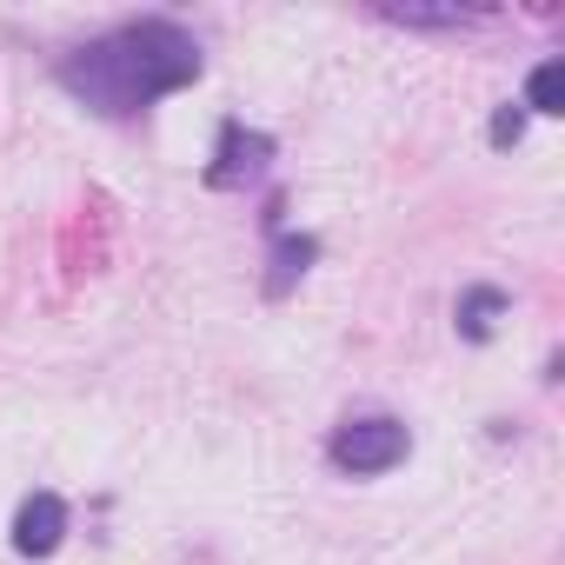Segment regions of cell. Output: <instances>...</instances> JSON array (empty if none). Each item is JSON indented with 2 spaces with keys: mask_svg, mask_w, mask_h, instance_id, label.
<instances>
[{
  "mask_svg": "<svg viewBox=\"0 0 565 565\" xmlns=\"http://www.w3.org/2000/svg\"><path fill=\"white\" fill-rule=\"evenodd\" d=\"M193 81H200V41L180 21H127L61 61V87L107 120L147 114L153 100H167Z\"/></svg>",
  "mask_w": 565,
  "mask_h": 565,
  "instance_id": "cell-1",
  "label": "cell"
},
{
  "mask_svg": "<svg viewBox=\"0 0 565 565\" xmlns=\"http://www.w3.org/2000/svg\"><path fill=\"white\" fill-rule=\"evenodd\" d=\"M406 426L399 419H347L333 439H327V459L353 479H373V472H393L406 459Z\"/></svg>",
  "mask_w": 565,
  "mask_h": 565,
  "instance_id": "cell-2",
  "label": "cell"
},
{
  "mask_svg": "<svg viewBox=\"0 0 565 565\" xmlns=\"http://www.w3.org/2000/svg\"><path fill=\"white\" fill-rule=\"evenodd\" d=\"M266 160H273V140L266 134H246L239 120H226L220 127V153H213V167H206V186H246V180H259L266 173Z\"/></svg>",
  "mask_w": 565,
  "mask_h": 565,
  "instance_id": "cell-3",
  "label": "cell"
},
{
  "mask_svg": "<svg viewBox=\"0 0 565 565\" xmlns=\"http://www.w3.org/2000/svg\"><path fill=\"white\" fill-rule=\"evenodd\" d=\"M61 532H67V505H61L54 492L21 499V512H14V552H21V558H47V552L61 545Z\"/></svg>",
  "mask_w": 565,
  "mask_h": 565,
  "instance_id": "cell-4",
  "label": "cell"
},
{
  "mask_svg": "<svg viewBox=\"0 0 565 565\" xmlns=\"http://www.w3.org/2000/svg\"><path fill=\"white\" fill-rule=\"evenodd\" d=\"M525 107H532V114H565V61H539V67H532Z\"/></svg>",
  "mask_w": 565,
  "mask_h": 565,
  "instance_id": "cell-5",
  "label": "cell"
},
{
  "mask_svg": "<svg viewBox=\"0 0 565 565\" xmlns=\"http://www.w3.org/2000/svg\"><path fill=\"white\" fill-rule=\"evenodd\" d=\"M499 313H505V294H492V287H472V294L459 300V327H466V340H486Z\"/></svg>",
  "mask_w": 565,
  "mask_h": 565,
  "instance_id": "cell-6",
  "label": "cell"
},
{
  "mask_svg": "<svg viewBox=\"0 0 565 565\" xmlns=\"http://www.w3.org/2000/svg\"><path fill=\"white\" fill-rule=\"evenodd\" d=\"M313 253H320L313 239H279V253H273V266H279V273H273V294H287V287H294V273L313 266Z\"/></svg>",
  "mask_w": 565,
  "mask_h": 565,
  "instance_id": "cell-7",
  "label": "cell"
},
{
  "mask_svg": "<svg viewBox=\"0 0 565 565\" xmlns=\"http://www.w3.org/2000/svg\"><path fill=\"white\" fill-rule=\"evenodd\" d=\"M519 134H525V114L519 107H499L492 114V147H519Z\"/></svg>",
  "mask_w": 565,
  "mask_h": 565,
  "instance_id": "cell-8",
  "label": "cell"
}]
</instances>
